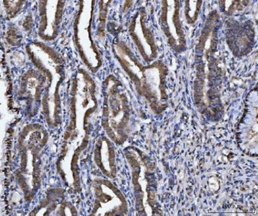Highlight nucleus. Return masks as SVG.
I'll return each instance as SVG.
<instances>
[{"instance_id": "nucleus-1", "label": "nucleus", "mask_w": 258, "mask_h": 216, "mask_svg": "<svg viewBox=\"0 0 258 216\" xmlns=\"http://www.w3.org/2000/svg\"><path fill=\"white\" fill-rule=\"evenodd\" d=\"M46 134L41 125H28L19 139L21 154V173L17 180L25 193L27 201H30L37 192L41 184L39 154L45 145Z\"/></svg>"}, {"instance_id": "nucleus-2", "label": "nucleus", "mask_w": 258, "mask_h": 216, "mask_svg": "<svg viewBox=\"0 0 258 216\" xmlns=\"http://www.w3.org/2000/svg\"><path fill=\"white\" fill-rule=\"evenodd\" d=\"M102 125L113 142L122 145L128 139L130 106L122 84L111 76L105 81Z\"/></svg>"}, {"instance_id": "nucleus-3", "label": "nucleus", "mask_w": 258, "mask_h": 216, "mask_svg": "<svg viewBox=\"0 0 258 216\" xmlns=\"http://www.w3.org/2000/svg\"><path fill=\"white\" fill-rule=\"evenodd\" d=\"M95 206L90 215H125L128 204L123 194L106 179H95L93 182Z\"/></svg>"}, {"instance_id": "nucleus-4", "label": "nucleus", "mask_w": 258, "mask_h": 216, "mask_svg": "<svg viewBox=\"0 0 258 216\" xmlns=\"http://www.w3.org/2000/svg\"><path fill=\"white\" fill-rule=\"evenodd\" d=\"M92 14V9L87 14V20H83L80 10L77 20H76V41L83 61L92 72L95 73L101 66V59L99 52L91 38Z\"/></svg>"}, {"instance_id": "nucleus-5", "label": "nucleus", "mask_w": 258, "mask_h": 216, "mask_svg": "<svg viewBox=\"0 0 258 216\" xmlns=\"http://www.w3.org/2000/svg\"><path fill=\"white\" fill-rule=\"evenodd\" d=\"M179 1L162 2L160 21L162 30L170 47L177 52L185 46L182 25L179 19Z\"/></svg>"}, {"instance_id": "nucleus-6", "label": "nucleus", "mask_w": 258, "mask_h": 216, "mask_svg": "<svg viewBox=\"0 0 258 216\" xmlns=\"http://www.w3.org/2000/svg\"><path fill=\"white\" fill-rule=\"evenodd\" d=\"M146 17L144 10L138 13L131 23L129 33L143 59L150 62L155 59L158 53L154 36L146 25Z\"/></svg>"}, {"instance_id": "nucleus-7", "label": "nucleus", "mask_w": 258, "mask_h": 216, "mask_svg": "<svg viewBox=\"0 0 258 216\" xmlns=\"http://www.w3.org/2000/svg\"><path fill=\"white\" fill-rule=\"evenodd\" d=\"M65 2L63 1H40V21L39 35L41 39L47 40L48 35L49 27L50 25V40L55 39L57 32L59 28L60 19H61L63 6Z\"/></svg>"}, {"instance_id": "nucleus-8", "label": "nucleus", "mask_w": 258, "mask_h": 216, "mask_svg": "<svg viewBox=\"0 0 258 216\" xmlns=\"http://www.w3.org/2000/svg\"><path fill=\"white\" fill-rule=\"evenodd\" d=\"M94 160L104 175L113 179L117 175V163L114 147L108 138L100 137L95 144Z\"/></svg>"}, {"instance_id": "nucleus-9", "label": "nucleus", "mask_w": 258, "mask_h": 216, "mask_svg": "<svg viewBox=\"0 0 258 216\" xmlns=\"http://www.w3.org/2000/svg\"><path fill=\"white\" fill-rule=\"evenodd\" d=\"M51 84L44 73L37 70H30L22 77L20 95L30 101H41L44 89L50 88Z\"/></svg>"}, {"instance_id": "nucleus-10", "label": "nucleus", "mask_w": 258, "mask_h": 216, "mask_svg": "<svg viewBox=\"0 0 258 216\" xmlns=\"http://www.w3.org/2000/svg\"><path fill=\"white\" fill-rule=\"evenodd\" d=\"M202 1H187L186 2L184 14L189 24H192L196 22L200 11Z\"/></svg>"}]
</instances>
